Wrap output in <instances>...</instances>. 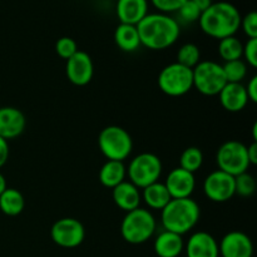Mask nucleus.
I'll return each mask as SVG.
<instances>
[{"mask_svg":"<svg viewBox=\"0 0 257 257\" xmlns=\"http://www.w3.org/2000/svg\"><path fill=\"white\" fill-rule=\"evenodd\" d=\"M141 45L151 50H163L172 47L180 37V24L163 13L147 14L137 25Z\"/></svg>","mask_w":257,"mask_h":257,"instance_id":"obj_1","label":"nucleus"},{"mask_svg":"<svg viewBox=\"0 0 257 257\" xmlns=\"http://www.w3.org/2000/svg\"><path fill=\"white\" fill-rule=\"evenodd\" d=\"M241 14L237 8L227 2L212 3L198 19L201 30L215 39L232 37L240 29Z\"/></svg>","mask_w":257,"mask_h":257,"instance_id":"obj_2","label":"nucleus"},{"mask_svg":"<svg viewBox=\"0 0 257 257\" xmlns=\"http://www.w3.org/2000/svg\"><path fill=\"white\" fill-rule=\"evenodd\" d=\"M200 216V206L191 197L172 198L161 211V221L165 230L181 236L190 232L197 225Z\"/></svg>","mask_w":257,"mask_h":257,"instance_id":"obj_3","label":"nucleus"},{"mask_svg":"<svg viewBox=\"0 0 257 257\" xmlns=\"http://www.w3.org/2000/svg\"><path fill=\"white\" fill-rule=\"evenodd\" d=\"M156 218L150 210L146 208H136V210L125 212L120 223V235L123 240L132 245L145 243L155 235Z\"/></svg>","mask_w":257,"mask_h":257,"instance_id":"obj_4","label":"nucleus"},{"mask_svg":"<svg viewBox=\"0 0 257 257\" xmlns=\"http://www.w3.org/2000/svg\"><path fill=\"white\" fill-rule=\"evenodd\" d=\"M98 147L107 161L123 162L132 152L133 141L124 128L119 125H108L100 131Z\"/></svg>","mask_w":257,"mask_h":257,"instance_id":"obj_5","label":"nucleus"},{"mask_svg":"<svg viewBox=\"0 0 257 257\" xmlns=\"http://www.w3.org/2000/svg\"><path fill=\"white\" fill-rule=\"evenodd\" d=\"M161 175H162V162L160 157L153 153L146 152L136 156L127 167L130 182L140 190L158 182Z\"/></svg>","mask_w":257,"mask_h":257,"instance_id":"obj_6","label":"nucleus"},{"mask_svg":"<svg viewBox=\"0 0 257 257\" xmlns=\"http://www.w3.org/2000/svg\"><path fill=\"white\" fill-rule=\"evenodd\" d=\"M158 87L170 97H181L192 89V69L176 63L166 65L158 75Z\"/></svg>","mask_w":257,"mask_h":257,"instance_id":"obj_7","label":"nucleus"},{"mask_svg":"<svg viewBox=\"0 0 257 257\" xmlns=\"http://www.w3.org/2000/svg\"><path fill=\"white\" fill-rule=\"evenodd\" d=\"M193 87L203 95H217L227 80L225 78L222 65L213 60L200 62L192 69Z\"/></svg>","mask_w":257,"mask_h":257,"instance_id":"obj_8","label":"nucleus"},{"mask_svg":"<svg viewBox=\"0 0 257 257\" xmlns=\"http://www.w3.org/2000/svg\"><path fill=\"white\" fill-rule=\"evenodd\" d=\"M216 163L218 166V170L233 177L247 172L250 167L247 147L238 141H227L221 145L217 150Z\"/></svg>","mask_w":257,"mask_h":257,"instance_id":"obj_9","label":"nucleus"},{"mask_svg":"<svg viewBox=\"0 0 257 257\" xmlns=\"http://www.w3.org/2000/svg\"><path fill=\"white\" fill-rule=\"evenodd\" d=\"M50 237L53 242L63 248H75L85 238V230L79 220L64 217L53 223L50 228Z\"/></svg>","mask_w":257,"mask_h":257,"instance_id":"obj_10","label":"nucleus"},{"mask_svg":"<svg viewBox=\"0 0 257 257\" xmlns=\"http://www.w3.org/2000/svg\"><path fill=\"white\" fill-rule=\"evenodd\" d=\"M203 192L212 202H227L235 196V177L220 170L213 171L203 181Z\"/></svg>","mask_w":257,"mask_h":257,"instance_id":"obj_11","label":"nucleus"},{"mask_svg":"<svg viewBox=\"0 0 257 257\" xmlns=\"http://www.w3.org/2000/svg\"><path fill=\"white\" fill-rule=\"evenodd\" d=\"M65 73L72 84L83 87L90 83L94 74V65L92 58L85 52L78 50L73 57L67 60Z\"/></svg>","mask_w":257,"mask_h":257,"instance_id":"obj_12","label":"nucleus"},{"mask_svg":"<svg viewBox=\"0 0 257 257\" xmlns=\"http://www.w3.org/2000/svg\"><path fill=\"white\" fill-rule=\"evenodd\" d=\"M218 251L221 257H252L253 243L246 233L231 231L221 238Z\"/></svg>","mask_w":257,"mask_h":257,"instance_id":"obj_13","label":"nucleus"},{"mask_svg":"<svg viewBox=\"0 0 257 257\" xmlns=\"http://www.w3.org/2000/svg\"><path fill=\"white\" fill-rule=\"evenodd\" d=\"M165 186L171 198H188L196 187L195 173H191L183 168H173L168 173Z\"/></svg>","mask_w":257,"mask_h":257,"instance_id":"obj_14","label":"nucleus"},{"mask_svg":"<svg viewBox=\"0 0 257 257\" xmlns=\"http://www.w3.org/2000/svg\"><path fill=\"white\" fill-rule=\"evenodd\" d=\"M27 118L24 113L14 107H0V137L14 140L24 132Z\"/></svg>","mask_w":257,"mask_h":257,"instance_id":"obj_15","label":"nucleus"},{"mask_svg":"<svg viewBox=\"0 0 257 257\" xmlns=\"http://www.w3.org/2000/svg\"><path fill=\"white\" fill-rule=\"evenodd\" d=\"M185 250L187 257H220L218 242L205 231L192 233L185 245Z\"/></svg>","mask_w":257,"mask_h":257,"instance_id":"obj_16","label":"nucleus"},{"mask_svg":"<svg viewBox=\"0 0 257 257\" xmlns=\"http://www.w3.org/2000/svg\"><path fill=\"white\" fill-rule=\"evenodd\" d=\"M217 95L223 109L231 113L241 112L248 103L247 93L242 83H226Z\"/></svg>","mask_w":257,"mask_h":257,"instance_id":"obj_17","label":"nucleus"},{"mask_svg":"<svg viewBox=\"0 0 257 257\" xmlns=\"http://www.w3.org/2000/svg\"><path fill=\"white\" fill-rule=\"evenodd\" d=\"M112 198L117 207L124 212H130L140 207L142 196L140 188L136 187L130 181H123L122 183L112 188Z\"/></svg>","mask_w":257,"mask_h":257,"instance_id":"obj_18","label":"nucleus"},{"mask_svg":"<svg viewBox=\"0 0 257 257\" xmlns=\"http://www.w3.org/2000/svg\"><path fill=\"white\" fill-rule=\"evenodd\" d=\"M115 13L120 24L137 25L148 14L147 0H118Z\"/></svg>","mask_w":257,"mask_h":257,"instance_id":"obj_19","label":"nucleus"},{"mask_svg":"<svg viewBox=\"0 0 257 257\" xmlns=\"http://www.w3.org/2000/svg\"><path fill=\"white\" fill-rule=\"evenodd\" d=\"M153 248L158 257H178L185 250V242L181 235L165 230L156 237Z\"/></svg>","mask_w":257,"mask_h":257,"instance_id":"obj_20","label":"nucleus"},{"mask_svg":"<svg viewBox=\"0 0 257 257\" xmlns=\"http://www.w3.org/2000/svg\"><path fill=\"white\" fill-rule=\"evenodd\" d=\"M114 42L120 50L125 53L136 52L141 47L140 34L136 25L119 24L115 28Z\"/></svg>","mask_w":257,"mask_h":257,"instance_id":"obj_21","label":"nucleus"},{"mask_svg":"<svg viewBox=\"0 0 257 257\" xmlns=\"http://www.w3.org/2000/svg\"><path fill=\"white\" fill-rule=\"evenodd\" d=\"M127 168L120 161H107L99 171V181L104 187L114 188L125 181Z\"/></svg>","mask_w":257,"mask_h":257,"instance_id":"obj_22","label":"nucleus"},{"mask_svg":"<svg viewBox=\"0 0 257 257\" xmlns=\"http://www.w3.org/2000/svg\"><path fill=\"white\" fill-rule=\"evenodd\" d=\"M141 196H142V200L145 201V203L151 210L162 211L165 206L172 200L165 183L161 182H155L143 188Z\"/></svg>","mask_w":257,"mask_h":257,"instance_id":"obj_23","label":"nucleus"},{"mask_svg":"<svg viewBox=\"0 0 257 257\" xmlns=\"http://www.w3.org/2000/svg\"><path fill=\"white\" fill-rule=\"evenodd\" d=\"M25 200L17 188H9L0 195V211L7 216H18L24 211Z\"/></svg>","mask_w":257,"mask_h":257,"instance_id":"obj_24","label":"nucleus"},{"mask_svg":"<svg viewBox=\"0 0 257 257\" xmlns=\"http://www.w3.org/2000/svg\"><path fill=\"white\" fill-rule=\"evenodd\" d=\"M242 50L243 44L235 35L221 39L220 43H218V54L225 62L241 59L242 58Z\"/></svg>","mask_w":257,"mask_h":257,"instance_id":"obj_25","label":"nucleus"},{"mask_svg":"<svg viewBox=\"0 0 257 257\" xmlns=\"http://www.w3.org/2000/svg\"><path fill=\"white\" fill-rule=\"evenodd\" d=\"M203 153L198 147H188L182 152L180 157V167L195 173L202 167Z\"/></svg>","mask_w":257,"mask_h":257,"instance_id":"obj_26","label":"nucleus"},{"mask_svg":"<svg viewBox=\"0 0 257 257\" xmlns=\"http://www.w3.org/2000/svg\"><path fill=\"white\" fill-rule=\"evenodd\" d=\"M201 62L200 48L193 43H186L178 49L177 63L181 65L193 69Z\"/></svg>","mask_w":257,"mask_h":257,"instance_id":"obj_27","label":"nucleus"},{"mask_svg":"<svg viewBox=\"0 0 257 257\" xmlns=\"http://www.w3.org/2000/svg\"><path fill=\"white\" fill-rule=\"evenodd\" d=\"M222 69L227 83H242L247 75V65L241 59L225 62Z\"/></svg>","mask_w":257,"mask_h":257,"instance_id":"obj_28","label":"nucleus"},{"mask_svg":"<svg viewBox=\"0 0 257 257\" xmlns=\"http://www.w3.org/2000/svg\"><path fill=\"white\" fill-rule=\"evenodd\" d=\"M256 191V180L248 172L241 173L235 177V195L250 197Z\"/></svg>","mask_w":257,"mask_h":257,"instance_id":"obj_29","label":"nucleus"},{"mask_svg":"<svg viewBox=\"0 0 257 257\" xmlns=\"http://www.w3.org/2000/svg\"><path fill=\"white\" fill-rule=\"evenodd\" d=\"M77 52L78 45L77 43H75V40L72 39V38L62 37L57 40V43H55V53H57L58 57H60L62 59L68 60Z\"/></svg>","mask_w":257,"mask_h":257,"instance_id":"obj_30","label":"nucleus"},{"mask_svg":"<svg viewBox=\"0 0 257 257\" xmlns=\"http://www.w3.org/2000/svg\"><path fill=\"white\" fill-rule=\"evenodd\" d=\"M177 13L180 19L185 23L198 22L201 17V10L198 9L197 5L192 0H187L186 3H183L182 7L177 10Z\"/></svg>","mask_w":257,"mask_h":257,"instance_id":"obj_31","label":"nucleus"},{"mask_svg":"<svg viewBox=\"0 0 257 257\" xmlns=\"http://www.w3.org/2000/svg\"><path fill=\"white\" fill-rule=\"evenodd\" d=\"M240 28L243 30L248 39H256L257 38V14L256 12H250L241 18Z\"/></svg>","mask_w":257,"mask_h":257,"instance_id":"obj_32","label":"nucleus"},{"mask_svg":"<svg viewBox=\"0 0 257 257\" xmlns=\"http://www.w3.org/2000/svg\"><path fill=\"white\" fill-rule=\"evenodd\" d=\"M186 2L187 0H151L153 7L160 10V13H163V14L177 12L182 7L183 3Z\"/></svg>","mask_w":257,"mask_h":257,"instance_id":"obj_33","label":"nucleus"},{"mask_svg":"<svg viewBox=\"0 0 257 257\" xmlns=\"http://www.w3.org/2000/svg\"><path fill=\"white\" fill-rule=\"evenodd\" d=\"M242 57L245 58L250 67H257V38L256 39H247L246 44L243 45Z\"/></svg>","mask_w":257,"mask_h":257,"instance_id":"obj_34","label":"nucleus"},{"mask_svg":"<svg viewBox=\"0 0 257 257\" xmlns=\"http://www.w3.org/2000/svg\"><path fill=\"white\" fill-rule=\"evenodd\" d=\"M245 89H246V93H247L248 100H251L252 103H256L257 102V77L256 75H253V77L248 80Z\"/></svg>","mask_w":257,"mask_h":257,"instance_id":"obj_35","label":"nucleus"},{"mask_svg":"<svg viewBox=\"0 0 257 257\" xmlns=\"http://www.w3.org/2000/svg\"><path fill=\"white\" fill-rule=\"evenodd\" d=\"M8 158H9V145L7 140L0 137V168L8 162Z\"/></svg>","mask_w":257,"mask_h":257,"instance_id":"obj_36","label":"nucleus"},{"mask_svg":"<svg viewBox=\"0 0 257 257\" xmlns=\"http://www.w3.org/2000/svg\"><path fill=\"white\" fill-rule=\"evenodd\" d=\"M247 158L250 166L257 165V142H252L247 147Z\"/></svg>","mask_w":257,"mask_h":257,"instance_id":"obj_37","label":"nucleus"},{"mask_svg":"<svg viewBox=\"0 0 257 257\" xmlns=\"http://www.w3.org/2000/svg\"><path fill=\"white\" fill-rule=\"evenodd\" d=\"M192 2L197 5V8L201 10V13L205 12V10L213 3L212 0H192Z\"/></svg>","mask_w":257,"mask_h":257,"instance_id":"obj_38","label":"nucleus"},{"mask_svg":"<svg viewBox=\"0 0 257 257\" xmlns=\"http://www.w3.org/2000/svg\"><path fill=\"white\" fill-rule=\"evenodd\" d=\"M7 180H5V177L4 176L2 175V173H0V195H2L3 192H4L5 190H7Z\"/></svg>","mask_w":257,"mask_h":257,"instance_id":"obj_39","label":"nucleus"},{"mask_svg":"<svg viewBox=\"0 0 257 257\" xmlns=\"http://www.w3.org/2000/svg\"><path fill=\"white\" fill-rule=\"evenodd\" d=\"M252 138L253 142H257V123H253L252 125Z\"/></svg>","mask_w":257,"mask_h":257,"instance_id":"obj_40","label":"nucleus"}]
</instances>
